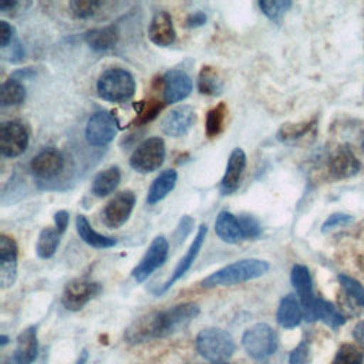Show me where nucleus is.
<instances>
[{
  "label": "nucleus",
  "instance_id": "f257e3e1",
  "mask_svg": "<svg viewBox=\"0 0 364 364\" xmlns=\"http://www.w3.org/2000/svg\"><path fill=\"white\" fill-rule=\"evenodd\" d=\"M269 263L262 259H242L233 262L202 280L203 287L232 286L262 277L269 270Z\"/></svg>",
  "mask_w": 364,
  "mask_h": 364
},
{
  "label": "nucleus",
  "instance_id": "f03ea898",
  "mask_svg": "<svg viewBox=\"0 0 364 364\" xmlns=\"http://www.w3.org/2000/svg\"><path fill=\"white\" fill-rule=\"evenodd\" d=\"M98 95L109 102H125L135 92V80L132 74L124 68H108L97 81Z\"/></svg>",
  "mask_w": 364,
  "mask_h": 364
},
{
  "label": "nucleus",
  "instance_id": "7ed1b4c3",
  "mask_svg": "<svg viewBox=\"0 0 364 364\" xmlns=\"http://www.w3.org/2000/svg\"><path fill=\"white\" fill-rule=\"evenodd\" d=\"M196 351L208 361L219 363L228 360L235 353L233 337L218 327H208L199 331L195 340Z\"/></svg>",
  "mask_w": 364,
  "mask_h": 364
},
{
  "label": "nucleus",
  "instance_id": "20e7f679",
  "mask_svg": "<svg viewBox=\"0 0 364 364\" xmlns=\"http://www.w3.org/2000/svg\"><path fill=\"white\" fill-rule=\"evenodd\" d=\"M277 334L266 323H256L249 327L242 337V346L247 355L255 360H263L272 355L277 348Z\"/></svg>",
  "mask_w": 364,
  "mask_h": 364
},
{
  "label": "nucleus",
  "instance_id": "39448f33",
  "mask_svg": "<svg viewBox=\"0 0 364 364\" xmlns=\"http://www.w3.org/2000/svg\"><path fill=\"white\" fill-rule=\"evenodd\" d=\"M165 159V142L159 136L142 141L132 152L129 165L139 173H149L161 168Z\"/></svg>",
  "mask_w": 364,
  "mask_h": 364
},
{
  "label": "nucleus",
  "instance_id": "423d86ee",
  "mask_svg": "<svg viewBox=\"0 0 364 364\" xmlns=\"http://www.w3.org/2000/svg\"><path fill=\"white\" fill-rule=\"evenodd\" d=\"M102 291V286L98 282H92L88 279H74L70 280L61 294L63 306L70 311L81 310L88 301L100 296Z\"/></svg>",
  "mask_w": 364,
  "mask_h": 364
},
{
  "label": "nucleus",
  "instance_id": "0eeeda50",
  "mask_svg": "<svg viewBox=\"0 0 364 364\" xmlns=\"http://www.w3.org/2000/svg\"><path fill=\"white\" fill-rule=\"evenodd\" d=\"M168 252H169V245L166 237L162 235L156 236L151 242L149 247L144 253L139 263L132 269L131 276L134 277V280L136 283H142L144 280H146L158 267H161L165 263L168 257Z\"/></svg>",
  "mask_w": 364,
  "mask_h": 364
},
{
  "label": "nucleus",
  "instance_id": "6e6552de",
  "mask_svg": "<svg viewBox=\"0 0 364 364\" xmlns=\"http://www.w3.org/2000/svg\"><path fill=\"white\" fill-rule=\"evenodd\" d=\"M199 314L196 303H182L159 311L161 338L183 330Z\"/></svg>",
  "mask_w": 364,
  "mask_h": 364
},
{
  "label": "nucleus",
  "instance_id": "1a4fd4ad",
  "mask_svg": "<svg viewBox=\"0 0 364 364\" xmlns=\"http://www.w3.org/2000/svg\"><path fill=\"white\" fill-rule=\"evenodd\" d=\"M118 132L115 117L107 111L94 112L85 125V138L92 146L108 145Z\"/></svg>",
  "mask_w": 364,
  "mask_h": 364
},
{
  "label": "nucleus",
  "instance_id": "9d476101",
  "mask_svg": "<svg viewBox=\"0 0 364 364\" xmlns=\"http://www.w3.org/2000/svg\"><path fill=\"white\" fill-rule=\"evenodd\" d=\"M290 277H291V283L297 291L304 318L307 321H316L317 320V316H316L317 297L313 293V282H311L309 269L303 264H294L291 269Z\"/></svg>",
  "mask_w": 364,
  "mask_h": 364
},
{
  "label": "nucleus",
  "instance_id": "9b49d317",
  "mask_svg": "<svg viewBox=\"0 0 364 364\" xmlns=\"http://www.w3.org/2000/svg\"><path fill=\"white\" fill-rule=\"evenodd\" d=\"M28 145V131L20 121H4L0 125V152L6 158L20 156Z\"/></svg>",
  "mask_w": 364,
  "mask_h": 364
},
{
  "label": "nucleus",
  "instance_id": "f8f14e48",
  "mask_svg": "<svg viewBox=\"0 0 364 364\" xmlns=\"http://www.w3.org/2000/svg\"><path fill=\"white\" fill-rule=\"evenodd\" d=\"M135 193L132 191H122L117 193L102 210V222L111 229H118L129 219L135 206Z\"/></svg>",
  "mask_w": 364,
  "mask_h": 364
},
{
  "label": "nucleus",
  "instance_id": "ddd939ff",
  "mask_svg": "<svg viewBox=\"0 0 364 364\" xmlns=\"http://www.w3.org/2000/svg\"><path fill=\"white\" fill-rule=\"evenodd\" d=\"M196 119L195 109L191 105H179L172 108L161 119V131L172 138L183 136L193 127Z\"/></svg>",
  "mask_w": 364,
  "mask_h": 364
},
{
  "label": "nucleus",
  "instance_id": "4468645a",
  "mask_svg": "<svg viewBox=\"0 0 364 364\" xmlns=\"http://www.w3.org/2000/svg\"><path fill=\"white\" fill-rule=\"evenodd\" d=\"M124 337L129 344H141L155 338H161L159 311H151L135 318L125 328Z\"/></svg>",
  "mask_w": 364,
  "mask_h": 364
},
{
  "label": "nucleus",
  "instance_id": "2eb2a0df",
  "mask_svg": "<svg viewBox=\"0 0 364 364\" xmlns=\"http://www.w3.org/2000/svg\"><path fill=\"white\" fill-rule=\"evenodd\" d=\"M206 235H208V226L206 225H200L198 232H196V235H195V237H193V240H192V243H191V246H189V249L186 250L183 257H181V260L178 262V264H176L175 270L172 272L171 277L158 290V294H162L166 290H169L192 267L193 262L196 260V257H198V255H199V252H200V249H202V246L205 243Z\"/></svg>",
  "mask_w": 364,
  "mask_h": 364
},
{
  "label": "nucleus",
  "instance_id": "dca6fc26",
  "mask_svg": "<svg viewBox=\"0 0 364 364\" xmlns=\"http://www.w3.org/2000/svg\"><path fill=\"white\" fill-rule=\"evenodd\" d=\"M192 91V80L183 71L172 68L162 77V92L166 104H175L185 100Z\"/></svg>",
  "mask_w": 364,
  "mask_h": 364
},
{
  "label": "nucleus",
  "instance_id": "f3484780",
  "mask_svg": "<svg viewBox=\"0 0 364 364\" xmlns=\"http://www.w3.org/2000/svg\"><path fill=\"white\" fill-rule=\"evenodd\" d=\"M65 161L63 154L53 146L41 149L30 164L31 172L40 179H53L64 169Z\"/></svg>",
  "mask_w": 364,
  "mask_h": 364
},
{
  "label": "nucleus",
  "instance_id": "a211bd4d",
  "mask_svg": "<svg viewBox=\"0 0 364 364\" xmlns=\"http://www.w3.org/2000/svg\"><path fill=\"white\" fill-rule=\"evenodd\" d=\"M17 279V245L13 237L0 235V286L11 287Z\"/></svg>",
  "mask_w": 364,
  "mask_h": 364
},
{
  "label": "nucleus",
  "instance_id": "6ab92c4d",
  "mask_svg": "<svg viewBox=\"0 0 364 364\" xmlns=\"http://www.w3.org/2000/svg\"><path fill=\"white\" fill-rule=\"evenodd\" d=\"M327 168L333 178L346 179L358 173L361 165L348 146H338L330 154Z\"/></svg>",
  "mask_w": 364,
  "mask_h": 364
},
{
  "label": "nucleus",
  "instance_id": "aec40b11",
  "mask_svg": "<svg viewBox=\"0 0 364 364\" xmlns=\"http://www.w3.org/2000/svg\"><path fill=\"white\" fill-rule=\"evenodd\" d=\"M246 154L242 148H235L228 159L225 175L219 183V191L222 195H232L240 185L243 171L246 168Z\"/></svg>",
  "mask_w": 364,
  "mask_h": 364
},
{
  "label": "nucleus",
  "instance_id": "412c9836",
  "mask_svg": "<svg viewBox=\"0 0 364 364\" xmlns=\"http://www.w3.org/2000/svg\"><path fill=\"white\" fill-rule=\"evenodd\" d=\"M148 37L158 47H168L175 43L176 31L169 13L166 11L155 13L148 27Z\"/></svg>",
  "mask_w": 364,
  "mask_h": 364
},
{
  "label": "nucleus",
  "instance_id": "4be33fe9",
  "mask_svg": "<svg viewBox=\"0 0 364 364\" xmlns=\"http://www.w3.org/2000/svg\"><path fill=\"white\" fill-rule=\"evenodd\" d=\"M38 353V338L37 328L30 326L24 328L16 343V348L11 357V364H31Z\"/></svg>",
  "mask_w": 364,
  "mask_h": 364
},
{
  "label": "nucleus",
  "instance_id": "5701e85b",
  "mask_svg": "<svg viewBox=\"0 0 364 364\" xmlns=\"http://www.w3.org/2000/svg\"><path fill=\"white\" fill-rule=\"evenodd\" d=\"M118 38H119V33L114 26L92 28L84 34V40L87 46L97 53H102L114 48L118 43Z\"/></svg>",
  "mask_w": 364,
  "mask_h": 364
},
{
  "label": "nucleus",
  "instance_id": "b1692460",
  "mask_svg": "<svg viewBox=\"0 0 364 364\" xmlns=\"http://www.w3.org/2000/svg\"><path fill=\"white\" fill-rule=\"evenodd\" d=\"M215 232L220 240L226 243H237L245 240L242 226L239 223V218L228 210L219 212L215 220Z\"/></svg>",
  "mask_w": 364,
  "mask_h": 364
},
{
  "label": "nucleus",
  "instance_id": "393cba45",
  "mask_svg": "<svg viewBox=\"0 0 364 364\" xmlns=\"http://www.w3.org/2000/svg\"><path fill=\"white\" fill-rule=\"evenodd\" d=\"M304 317L301 304L294 294H287L280 300L277 307L276 318L277 323L284 328H293L300 324L301 318Z\"/></svg>",
  "mask_w": 364,
  "mask_h": 364
},
{
  "label": "nucleus",
  "instance_id": "a878e982",
  "mask_svg": "<svg viewBox=\"0 0 364 364\" xmlns=\"http://www.w3.org/2000/svg\"><path fill=\"white\" fill-rule=\"evenodd\" d=\"M178 173L175 169H165L162 171L151 183L148 193H146V202L148 205H155L161 202L164 198L171 193L176 185Z\"/></svg>",
  "mask_w": 364,
  "mask_h": 364
},
{
  "label": "nucleus",
  "instance_id": "bb28decb",
  "mask_svg": "<svg viewBox=\"0 0 364 364\" xmlns=\"http://www.w3.org/2000/svg\"><path fill=\"white\" fill-rule=\"evenodd\" d=\"M75 228H77V233L81 237V240L85 242L91 247L108 249V247H112L117 245L115 237H109V236L101 235L97 230H94V228L90 225L88 219L84 215L77 216Z\"/></svg>",
  "mask_w": 364,
  "mask_h": 364
},
{
  "label": "nucleus",
  "instance_id": "cd10ccee",
  "mask_svg": "<svg viewBox=\"0 0 364 364\" xmlns=\"http://www.w3.org/2000/svg\"><path fill=\"white\" fill-rule=\"evenodd\" d=\"M121 182V171L118 166H109L98 172L92 181L91 192L97 198H105L111 195Z\"/></svg>",
  "mask_w": 364,
  "mask_h": 364
},
{
  "label": "nucleus",
  "instance_id": "c85d7f7f",
  "mask_svg": "<svg viewBox=\"0 0 364 364\" xmlns=\"http://www.w3.org/2000/svg\"><path fill=\"white\" fill-rule=\"evenodd\" d=\"M223 88H225V84H223V80H222L220 74L218 73V70L210 65H203L198 75L199 92L205 94V95L215 97V95L222 94Z\"/></svg>",
  "mask_w": 364,
  "mask_h": 364
},
{
  "label": "nucleus",
  "instance_id": "c756f323",
  "mask_svg": "<svg viewBox=\"0 0 364 364\" xmlns=\"http://www.w3.org/2000/svg\"><path fill=\"white\" fill-rule=\"evenodd\" d=\"M26 100L24 85L16 80L9 78L0 87V107H16L23 104Z\"/></svg>",
  "mask_w": 364,
  "mask_h": 364
},
{
  "label": "nucleus",
  "instance_id": "7c9ffc66",
  "mask_svg": "<svg viewBox=\"0 0 364 364\" xmlns=\"http://www.w3.org/2000/svg\"><path fill=\"white\" fill-rule=\"evenodd\" d=\"M61 233L55 228H44L36 242V253L40 259H50L57 252Z\"/></svg>",
  "mask_w": 364,
  "mask_h": 364
},
{
  "label": "nucleus",
  "instance_id": "2f4dec72",
  "mask_svg": "<svg viewBox=\"0 0 364 364\" xmlns=\"http://www.w3.org/2000/svg\"><path fill=\"white\" fill-rule=\"evenodd\" d=\"M316 316H317V320H321L323 323H326L333 328H337L346 323V317L336 309V306L320 297H317Z\"/></svg>",
  "mask_w": 364,
  "mask_h": 364
},
{
  "label": "nucleus",
  "instance_id": "473e14b6",
  "mask_svg": "<svg viewBox=\"0 0 364 364\" xmlns=\"http://www.w3.org/2000/svg\"><path fill=\"white\" fill-rule=\"evenodd\" d=\"M226 114H228V108H226L225 102H220L208 111L206 121H205V132L209 138L218 136L222 132L225 119H226Z\"/></svg>",
  "mask_w": 364,
  "mask_h": 364
},
{
  "label": "nucleus",
  "instance_id": "72a5a7b5",
  "mask_svg": "<svg viewBox=\"0 0 364 364\" xmlns=\"http://www.w3.org/2000/svg\"><path fill=\"white\" fill-rule=\"evenodd\" d=\"M259 7L262 13L272 21H280L282 17L290 10L291 1L289 0H260Z\"/></svg>",
  "mask_w": 364,
  "mask_h": 364
},
{
  "label": "nucleus",
  "instance_id": "f704fd0d",
  "mask_svg": "<svg viewBox=\"0 0 364 364\" xmlns=\"http://www.w3.org/2000/svg\"><path fill=\"white\" fill-rule=\"evenodd\" d=\"M338 282L346 293V296L355 304L364 307V286L358 283L355 279L347 276V274H340Z\"/></svg>",
  "mask_w": 364,
  "mask_h": 364
},
{
  "label": "nucleus",
  "instance_id": "c9c22d12",
  "mask_svg": "<svg viewBox=\"0 0 364 364\" xmlns=\"http://www.w3.org/2000/svg\"><path fill=\"white\" fill-rule=\"evenodd\" d=\"M314 121H304V122H297V124H283L280 129L277 131V139L279 141H293L297 139L303 135H306L310 128L313 127Z\"/></svg>",
  "mask_w": 364,
  "mask_h": 364
},
{
  "label": "nucleus",
  "instance_id": "e433bc0d",
  "mask_svg": "<svg viewBox=\"0 0 364 364\" xmlns=\"http://www.w3.org/2000/svg\"><path fill=\"white\" fill-rule=\"evenodd\" d=\"M101 6L102 3L97 0H73L68 3L71 14L80 20L92 17Z\"/></svg>",
  "mask_w": 364,
  "mask_h": 364
},
{
  "label": "nucleus",
  "instance_id": "4c0bfd02",
  "mask_svg": "<svg viewBox=\"0 0 364 364\" xmlns=\"http://www.w3.org/2000/svg\"><path fill=\"white\" fill-rule=\"evenodd\" d=\"M333 364H363V357L354 346L343 344L337 350Z\"/></svg>",
  "mask_w": 364,
  "mask_h": 364
},
{
  "label": "nucleus",
  "instance_id": "58836bf2",
  "mask_svg": "<svg viewBox=\"0 0 364 364\" xmlns=\"http://www.w3.org/2000/svg\"><path fill=\"white\" fill-rule=\"evenodd\" d=\"M162 107L164 105L159 101H155V100L148 101V102H141L139 108L136 109L138 118L135 119V122L136 124H145V122L152 121L159 114Z\"/></svg>",
  "mask_w": 364,
  "mask_h": 364
},
{
  "label": "nucleus",
  "instance_id": "ea45409f",
  "mask_svg": "<svg viewBox=\"0 0 364 364\" xmlns=\"http://www.w3.org/2000/svg\"><path fill=\"white\" fill-rule=\"evenodd\" d=\"M239 223L242 226L243 237L245 239H256L262 233V226L259 220L252 216V215H240L239 216Z\"/></svg>",
  "mask_w": 364,
  "mask_h": 364
},
{
  "label": "nucleus",
  "instance_id": "a19ab883",
  "mask_svg": "<svg viewBox=\"0 0 364 364\" xmlns=\"http://www.w3.org/2000/svg\"><path fill=\"white\" fill-rule=\"evenodd\" d=\"M310 346L307 341H301L289 355V364H310Z\"/></svg>",
  "mask_w": 364,
  "mask_h": 364
},
{
  "label": "nucleus",
  "instance_id": "79ce46f5",
  "mask_svg": "<svg viewBox=\"0 0 364 364\" xmlns=\"http://www.w3.org/2000/svg\"><path fill=\"white\" fill-rule=\"evenodd\" d=\"M353 222V216L350 215H346V213H333L330 215L326 222L321 225V232L323 233H327L336 228H341V226H346L348 223Z\"/></svg>",
  "mask_w": 364,
  "mask_h": 364
},
{
  "label": "nucleus",
  "instance_id": "37998d69",
  "mask_svg": "<svg viewBox=\"0 0 364 364\" xmlns=\"http://www.w3.org/2000/svg\"><path fill=\"white\" fill-rule=\"evenodd\" d=\"M13 34H14V27L7 21L1 20L0 21V47L3 48L7 47L13 40Z\"/></svg>",
  "mask_w": 364,
  "mask_h": 364
},
{
  "label": "nucleus",
  "instance_id": "c03bdc74",
  "mask_svg": "<svg viewBox=\"0 0 364 364\" xmlns=\"http://www.w3.org/2000/svg\"><path fill=\"white\" fill-rule=\"evenodd\" d=\"M206 23V14L203 11H195V13H191L186 20H185V26L189 27V28H196V27H200Z\"/></svg>",
  "mask_w": 364,
  "mask_h": 364
},
{
  "label": "nucleus",
  "instance_id": "a18cd8bd",
  "mask_svg": "<svg viewBox=\"0 0 364 364\" xmlns=\"http://www.w3.org/2000/svg\"><path fill=\"white\" fill-rule=\"evenodd\" d=\"M70 222V215L67 210H58L54 213V223H55V229L63 235L68 226Z\"/></svg>",
  "mask_w": 364,
  "mask_h": 364
},
{
  "label": "nucleus",
  "instance_id": "49530a36",
  "mask_svg": "<svg viewBox=\"0 0 364 364\" xmlns=\"http://www.w3.org/2000/svg\"><path fill=\"white\" fill-rule=\"evenodd\" d=\"M353 337L354 340L364 347V321H358L355 326H354V330H353Z\"/></svg>",
  "mask_w": 364,
  "mask_h": 364
},
{
  "label": "nucleus",
  "instance_id": "de8ad7c7",
  "mask_svg": "<svg viewBox=\"0 0 364 364\" xmlns=\"http://www.w3.org/2000/svg\"><path fill=\"white\" fill-rule=\"evenodd\" d=\"M17 1L16 0H0V11L1 13H9L11 10H14L17 7Z\"/></svg>",
  "mask_w": 364,
  "mask_h": 364
},
{
  "label": "nucleus",
  "instance_id": "09e8293b",
  "mask_svg": "<svg viewBox=\"0 0 364 364\" xmlns=\"http://www.w3.org/2000/svg\"><path fill=\"white\" fill-rule=\"evenodd\" d=\"M87 360H88V353H87V350H82L75 364H87Z\"/></svg>",
  "mask_w": 364,
  "mask_h": 364
},
{
  "label": "nucleus",
  "instance_id": "8fccbe9b",
  "mask_svg": "<svg viewBox=\"0 0 364 364\" xmlns=\"http://www.w3.org/2000/svg\"><path fill=\"white\" fill-rule=\"evenodd\" d=\"M0 340H1V346H4V344H7L9 337H7V336H4V334H1V336H0Z\"/></svg>",
  "mask_w": 364,
  "mask_h": 364
},
{
  "label": "nucleus",
  "instance_id": "3c124183",
  "mask_svg": "<svg viewBox=\"0 0 364 364\" xmlns=\"http://www.w3.org/2000/svg\"><path fill=\"white\" fill-rule=\"evenodd\" d=\"M212 364H229V363H226V361H219V363H212Z\"/></svg>",
  "mask_w": 364,
  "mask_h": 364
},
{
  "label": "nucleus",
  "instance_id": "603ef678",
  "mask_svg": "<svg viewBox=\"0 0 364 364\" xmlns=\"http://www.w3.org/2000/svg\"><path fill=\"white\" fill-rule=\"evenodd\" d=\"M363 149H364V139H363Z\"/></svg>",
  "mask_w": 364,
  "mask_h": 364
},
{
  "label": "nucleus",
  "instance_id": "864d4df0",
  "mask_svg": "<svg viewBox=\"0 0 364 364\" xmlns=\"http://www.w3.org/2000/svg\"><path fill=\"white\" fill-rule=\"evenodd\" d=\"M363 364H364V357H363Z\"/></svg>",
  "mask_w": 364,
  "mask_h": 364
}]
</instances>
